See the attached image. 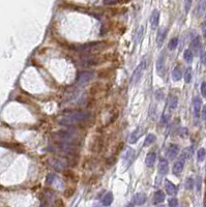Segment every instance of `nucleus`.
<instances>
[{
  "mask_svg": "<svg viewBox=\"0 0 206 207\" xmlns=\"http://www.w3.org/2000/svg\"><path fill=\"white\" fill-rule=\"evenodd\" d=\"M90 114L85 111H71L56 117V121L61 125L65 127H76L82 124L89 119Z\"/></svg>",
  "mask_w": 206,
  "mask_h": 207,
  "instance_id": "1",
  "label": "nucleus"
},
{
  "mask_svg": "<svg viewBox=\"0 0 206 207\" xmlns=\"http://www.w3.org/2000/svg\"><path fill=\"white\" fill-rule=\"evenodd\" d=\"M53 139L56 143H67L77 145L79 142V136L71 131H59L53 134Z\"/></svg>",
  "mask_w": 206,
  "mask_h": 207,
  "instance_id": "2",
  "label": "nucleus"
},
{
  "mask_svg": "<svg viewBox=\"0 0 206 207\" xmlns=\"http://www.w3.org/2000/svg\"><path fill=\"white\" fill-rule=\"evenodd\" d=\"M106 48V42H90V44H85L79 48L80 51L83 52H90V53H96L100 52Z\"/></svg>",
  "mask_w": 206,
  "mask_h": 207,
  "instance_id": "3",
  "label": "nucleus"
},
{
  "mask_svg": "<svg viewBox=\"0 0 206 207\" xmlns=\"http://www.w3.org/2000/svg\"><path fill=\"white\" fill-rule=\"evenodd\" d=\"M94 77V72H88V70H85V72H80L77 78V85L80 87L85 86L86 84L93 79Z\"/></svg>",
  "mask_w": 206,
  "mask_h": 207,
  "instance_id": "4",
  "label": "nucleus"
},
{
  "mask_svg": "<svg viewBox=\"0 0 206 207\" xmlns=\"http://www.w3.org/2000/svg\"><path fill=\"white\" fill-rule=\"evenodd\" d=\"M103 62V59L100 56H94V55H86L81 58L80 63L83 66H94V65L100 64Z\"/></svg>",
  "mask_w": 206,
  "mask_h": 207,
  "instance_id": "5",
  "label": "nucleus"
},
{
  "mask_svg": "<svg viewBox=\"0 0 206 207\" xmlns=\"http://www.w3.org/2000/svg\"><path fill=\"white\" fill-rule=\"evenodd\" d=\"M145 66H146L145 61H142L141 63L136 67V70H134V73H133V75H132V78H130V83H132V84H136V83L139 82L143 75V72H144Z\"/></svg>",
  "mask_w": 206,
  "mask_h": 207,
  "instance_id": "6",
  "label": "nucleus"
},
{
  "mask_svg": "<svg viewBox=\"0 0 206 207\" xmlns=\"http://www.w3.org/2000/svg\"><path fill=\"white\" fill-rule=\"evenodd\" d=\"M50 163H51V166L53 167L55 170L61 171L63 169L66 168V166L69 165V161L65 160V158H51L50 160Z\"/></svg>",
  "mask_w": 206,
  "mask_h": 207,
  "instance_id": "7",
  "label": "nucleus"
},
{
  "mask_svg": "<svg viewBox=\"0 0 206 207\" xmlns=\"http://www.w3.org/2000/svg\"><path fill=\"white\" fill-rule=\"evenodd\" d=\"M202 107V100L199 97H195L193 98V108H194V115L195 117L200 116V110Z\"/></svg>",
  "mask_w": 206,
  "mask_h": 207,
  "instance_id": "8",
  "label": "nucleus"
},
{
  "mask_svg": "<svg viewBox=\"0 0 206 207\" xmlns=\"http://www.w3.org/2000/svg\"><path fill=\"white\" fill-rule=\"evenodd\" d=\"M160 22V12L157 9H154L152 12L151 16H150V25H151L152 29H157V27L159 26Z\"/></svg>",
  "mask_w": 206,
  "mask_h": 207,
  "instance_id": "9",
  "label": "nucleus"
},
{
  "mask_svg": "<svg viewBox=\"0 0 206 207\" xmlns=\"http://www.w3.org/2000/svg\"><path fill=\"white\" fill-rule=\"evenodd\" d=\"M165 188H166V192H167L168 195L175 196L177 194V186L173 182H171L170 180H166Z\"/></svg>",
  "mask_w": 206,
  "mask_h": 207,
  "instance_id": "10",
  "label": "nucleus"
},
{
  "mask_svg": "<svg viewBox=\"0 0 206 207\" xmlns=\"http://www.w3.org/2000/svg\"><path fill=\"white\" fill-rule=\"evenodd\" d=\"M145 202H146V195L143 193H138L133 197V203L135 205H138V206L143 205Z\"/></svg>",
  "mask_w": 206,
  "mask_h": 207,
  "instance_id": "11",
  "label": "nucleus"
},
{
  "mask_svg": "<svg viewBox=\"0 0 206 207\" xmlns=\"http://www.w3.org/2000/svg\"><path fill=\"white\" fill-rule=\"evenodd\" d=\"M169 171V164L166 158H160L159 164V172L160 175H166Z\"/></svg>",
  "mask_w": 206,
  "mask_h": 207,
  "instance_id": "12",
  "label": "nucleus"
},
{
  "mask_svg": "<svg viewBox=\"0 0 206 207\" xmlns=\"http://www.w3.org/2000/svg\"><path fill=\"white\" fill-rule=\"evenodd\" d=\"M141 135H142V130H141V127H137L135 131H133L132 134L130 135V137H129V142H130V144H135V143L138 141V139L141 137Z\"/></svg>",
  "mask_w": 206,
  "mask_h": 207,
  "instance_id": "13",
  "label": "nucleus"
},
{
  "mask_svg": "<svg viewBox=\"0 0 206 207\" xmlns=\"http://www.w3.org/2000/svg\"><path fill=\"white\" fill-rule=\"evenodd\" d=\"M166 33H167V29H166L165 27L160 28L159 32H157V45L159 48L162 47L163 42H164L165 37H166Z\"/></svg>",
  "mask_w": 206,
  "mask_h": 207,
  "instance_id": "14",
  "label": "nucleus"
},
{
  "mask_svg": "<svg viewBox=\"0 0 206 207\" xmlns=\"http://www.w3.org/2000/svg\"><path fill=\"white\" fill-rule=\"evenodd\" d=\"M178 152H179V147L177 145H171L167 151V155L169 158L173 160V158H175L178 155Z\"/></svg>",
  "mask_w": 206,
  "mask_h": 207,
  "instance_id": "15",
  "label": "nucleus"
},
{
  "mask_svg": "<svg viewBox=\"0 0 206 207\" xmlns=\"http://www.w3.org/2000/svg\"><path fill=\"white\" fill-rule=\"evenodd\" d=\"M164 66H165V56H164V54H160V57L157 58V64H155L157 72L159 73V74H162L163 70H164Z\"/></svg>",
  "mask_w": 206,
  "mask_h": 207,
  "instance_id": "16",
  "label": "nucleus"
},
{
  "mask_svg": "<svg viewBox=\"0 0 206 207\" xmlns=\"http://www.w3.org/2000/svg\"><path fill=\"white\" fill-rule=\"evenodd\" d=\"M134 158H135V150L132 149V148H129L123 155V161L127 164V165H130V164L133 161V160H134Z\"/></svg>",
  "mask_w": 206,
  "mask_h": 207,
  "instance_id": "17",
  "label": "nucleus"
},
{
  "mask_svg": "<svg viewBox=\"0 0 206 207\" xmlns=\"http://www.w3.org/2000/svg\"><path fill=\"white\" fill-rule=\"evenodd\" d=\"M191 46H192L193 51H194L195 53H198V52L200 51V48H201V39H200V36H199V35H197V36L193 39Z\"/></svg>",
  "mask_w": 206,
  "mask_h": 207,
  "instance_id": "18",
  "label": "nucleus"
},
{
  "mask_svg": "<svg viewBox=\"0 0 206 207\" xmlns=\"http://www.w3.org/2000/svg\"><path fill=\"white\" fill-rule=\"evenodd\" d=\"M155 160H157V154L154 152H149L145 158V164L147 167H152L155 163Z\"/></svg>",
  "mask_w": 206,
  "mask_h": 207,
  "instance_id": "19",
  "label": "nucleus"
},
{
  "mask_svg": "<svg viewBox=\"0 0 206 207\" xmlns=\"http://www.w3.org/2000/svg\"><path fill=\"white\" fill-rule=\"evenodd\" d=\"M183 166H184V164H183V161H178L176 163L173 165V173L175 174V175H178V174H180L182 172L183 170Z\"/></svg>",
  "mask_w": 206,
  "mask_h": 207,
  "instance_id": "20",
  "label": "nucleus"
},
{
  "mask_svg": "<svg viewBox=\"0 0 206 207\" xmlns=\"http://www.w3.org/2000/svg\"><path fill=\"white\" fill-rule=\"evenodd\" d=\"M165 201V193L162 191H157L154 194V198H153V202L154 204H160Z\"/></svg>",
  "mask_w": 206,
  "mask_h": 207,
  "instance_id": "21",
  "label": "nucleus"
},
{
  "mask_svg": "<svg viewBox=\"0 0 206 207\" xmlns=\"http://www.w3.org/2000/svg\"><path fill=\"white\" fill-rule=\"evenodd\" d=\"M112 202H113V194L111 192H109V193H107L106 195L103 197L102 203L104 206H110L112 204Z\"/></svg>",
  "mask_w": 206,
  "mask_h": 207,
  "instance_id": "22",
  "label": "nucleus"
},
{
  "mask_svg": "<svg viewBox=\"0 0 206 207\" xmlns=\"http://www.w3.org/2000/svg\"><path fill=\"white\" fill-rule=\"evenodd\" d=\"M205 9H206V0H201V1L199 2V4H198V6H197V16L198 17H200V16H202L203 14H204V12H205Z\"/></svg>",
  "mask_w": 206,
  "mask_h": 207,
  "instance_id": "23",
  "label": "nucleus"
},
{
  "mask_svg": "<svg viewBox=\"0 0 206 207\" xmlns=\"http://www.w3.org/2000/svg\"><path fill=\"white\" fill-rule=\"evenodd\" d=\"M181 77H182V72H181V70H180V67H178V66L175 67L172 72L173 80H174L175 82H177V81H179L180 79H181Z\"/></svg>",
  "mask_w": 206,
  "mask_h": 207,
  "instance_id": "24",
  "label": "nucleus"
},
{
  "mask_svg": "<svg viewBox=\"0 0 206 207\" xmlns=\"http://www.w3.org/2000/svg\"><path fill=\"white\" fill-rule=\"evenodd\" d=\"M183 58H184V60L187 62V63H192L193 62V59H194V54H193L192 50L190 49H187L183 53Z\"/></svg>",
  "mask_w": 206,
  "mask_h": 207,
  "instance_id": "25",
  "label": "nucleus"
},
{
  "mask_svg": "<svg viewBox=\"0 0 206 207\" xmlns=\"http://www.w3.org/2000/svg\"><path fill=\"white\" fill-rule=\"evenodd\" d=\"M155 139H157V137H155L153 134H148L146 136V139H145V141H144V146L146 147V146L151 145V144L155 141Z\"/></svg>",
  "mask_w": 206,
  "mask_h": 207,
  "instance_id": "26",
  "label": "nucleus"
},
{
  "mask_svg": "<svg viewBox=\"0 0 206 207\" xmlns=\"http://www.w3.org/2000/svg\"><path fill=\"white\" fill-rule=\"evenodd\" d=\"M192 77H193V70L192 67H187V70H185V73H184V81L185 83H190L191 81H192Z\"/></svg>",
  "mask_w": 206,
  "mask_h": 207,
  "instance_id": "27",
  "label": "nucleus"
},
{
  "mask_svg": "<svg viewBox=\"0 0 206 207\" xmlns=\"http://www.w3.org/2000/svg\"><path fill=\"white\" fill-rule=\"evenodd\" d=\"M205 156H206V151L204 148H200L199 150H198V152H197V161H204V158H205Z\"/></svg>",
  "mask_w": 206,
  "mask_h": 207,
  "instance_id": "28",
  "label": "nucleus"
},
{
  "mask_svg": "<svg viewBox=\"0 0 206 207\" xmlns=\"http://www.w3.org/2000/svg\"><path fill=\"white\" fill-rule=\"evenodd\" d=\"M178 105V98L176 97H172L170 98V102H169V108L171 110H174L176 109Z\"/></svg>",
  "mask_w": 206,
  "mask_h": 207,
  "instance_id": "29",
  "label": "nucleus"
},
{
  "mask_svg": "<svg viewBox=\"0 0 206 207\" xmlns=\"http://www.w3.org/2000/svg\"><path fill=\"white\" fill-rule=\"evenodd\" d=\"M178 46V39L177 37H174V39H172L169 42V45H168V48H169L170 50H175Z\"/></svg>",
  "mask_w": 206,
  "mask_h": 207,
  "instance_id": "30",
  "label": "nucleus"
},
{
  "mask_svg": "<svg viewBox=\"0 0 206 207\" xmlns=\"http://www.w3.org/2000/svg\"><path fill=\"white\" fill-rule=\"evenodd\" d=\"M143 33H144V28L141 26L139 29H138V32H137V35H136V44H139L140 42H141V39L143 36Z\"/></svg>",
  "mask_w": 206,
  "mask_h": 207,
  "instance_id": "31",
  "label": "nucleus"
},
{
  "mask_svg": "<svg viewBox=\"0 0 206 207\" xmlns=\"http://www.w3.org/2000/svg\"><path fill=\"white\" fill-rule=\"evenodd\" d=\"M194 188V180L193 178H187V181H185V188L187 190H192Z\"/></svg>",
  "mask_w": 206,
  "mask_h": 207,
  "instance_id": "32",
  "label": "nucleus"
},
{
  "mask_svg": "<svg viewBox=\"0 0 206 207\" xmlns=\"http://www.w3.org/2000/svg\"><path fill=\"white\" fill-rule=\"evenodd\" d=\"M168 204H169V207H177L178 206V201L176 198H170L169 201H168Z\"/></svg>",
  "mask_w": 206,
  "mask_h": 207,
  "instance_id": "33",
  "label": "nucleus"
},
{
  "mask_svg": "<svg viewBox=\"0 0 206 207\" xmlns=\"http://www.w3.org/2000/svg\"><path fill=\"white\" fill-rule=\"evenodd\" d=\"M192 3H193V0H184V9L187 12H190V8H191V6H192Z\"/></svg>",
  "mask_w": 206,
  "mask_h": 207,
  "instance_id": "34",
  "label": "nucleus"
},
{
  "mask_svg": "<svg viewBox=\"0 0 206 207\" xmlns=\"http://www.w3.org/2000/svg\"><path fill=\"white\" fill-rule=\"evenodd\" d=\"M119 2L120 0H104V3L106 5H113V4H117Z\"/></svg>",
  "mask_w": 206,
  "mask_h": 207,
  "instance_id": "35",
  "label": "nucleus"
},
{
  "mask_svg": "<svg viewBox=\"0 0 206 207\" xmlns=\"http://www.w3.org/2000/svg\"><path fill=\"white\" fill-rule=\"evenodd\" d=\"M169 118H170V115L169 114H164L162 116V120H160V122H162V124H166V123H168V121H169Z\"/></svg>",
  "mask_w": 206,
  "mask_h": 207,
  "instance_id": "36",
  "label": "nucleus"
},
{
  "mask_svg": "<svg viewBox=\"0 0 206 207\" xmlns=\"http://www.w3.org/2000/svg\"><path fill=\"white\" fill-rule=\"evenodd\" d=\"M201 93H202L203 97L206 98V82H203L201 84Z\"/></svg>",
  "mask_w": 206,
  "mask_h": 207,
  "instance_id": "37",
  "label": "nucleus"
},
{
  "mask_svg": "<svg viewBox=\"0 0 206 207\" xmlns=\"http://www.w3.org/2000/svg\"><path fill=\"white\" fill-rule=\"evenodd\" d=\"M200 58H201V62L206 65V51H203L202 53H201Z\"/></svg>",
  "mask_w": 206,
  "mask_h": 207,
  "instance_id": "38",
  "label": "nucleus"
},
{
  "mask_svg": "<svg viewBox=\"0 0 206 207\" xmlns=\"http://www.w3.org/2000/svg\"><path fill=\"white\" fill-rule=\"evenodd\" d=\"M201 115H202V118L204 120H206V105L203 107V109H202V113H201Z\"/></svg>",
  "mask_w": 206,
  "mask_h": 207,
  "instance_id": "39",
  "label": "nucleus"
},
{
  "mask_svg": "<svg viewBox=\"0 0 206 207\" xmlns=\"http://www.w3.org/2000/svg\"><path fill=\"white\" fill-rule=\"evenodd\" d=\"M204 36H205V37H206V29H205V30H204Z\"/></svg>",
  "mask_w": 206,
  "mask_h": 207,
  "instance_id": "40",
  "label": "nucleus"
},
{
  "mask_svg": "<svg viewBox=\"0 0 206 207\" xmlns=\"http://www.w3.org/2000/svg\"><path fill=\"white\" fill-rule=\"evenodd\" d=\"M157 207H165L164 205H159V206H157Z\"/></svg>",
  "mask_w": 206,
  "mask_h": 207,
  "instance_id": "41",
  "label": "nucleus"
},
{
  "mask_svg": "<svg viewBox=\"0 0 206 207\" xmlns=\"http://www.w3.org/2000/svg\"><path fill=\"white\" fill-rule=\"evenodd\" d=\"M42 207H45V206H42Z\"/></svg>",
  "mask_w": 206,
  "mask_h": 207,
  "instance_id": "42",
  "label": "nucleus"
}]
</instances>
